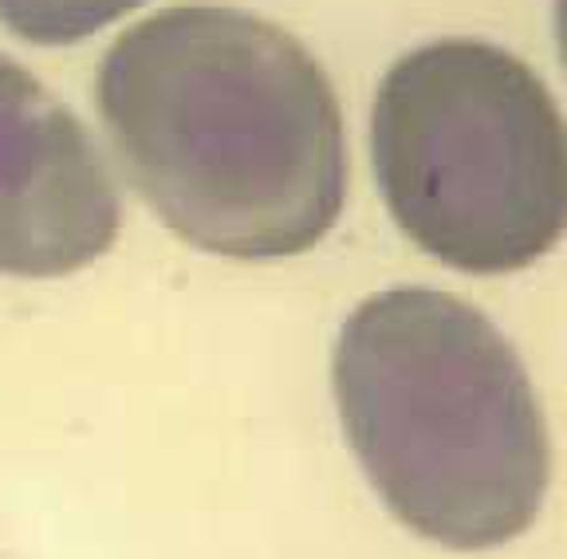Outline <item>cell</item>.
Here are the masks:
<instances>
[{
	"label": "cell",
	"instance_id": "obj_3",
	"mask_svg": "<svg viewBox=\"0 0 567 559\" xmlns=\"http://www.w3.org/2000/svg\"><path fill=\"white\" fill-rule=\"evenodd\" d=\"M371 166L394 225L457 272H520L567 232V123L488 40H434L382 75Z\"/></svg>",
	"mask_w": 567,
	"mask_h": 559
},
{
	"label": "cell",
	"instance_id": "obj_5",
	"mask_svg": "<svg viewBox=\"0 0 567 559\" xmlns=\"http://www.w3.org/2000/svg\"><path fill=\"white\" fill-rule=\"evenodd\" d=\"M142 0H0V24L35 48H63L95 37Z\"/></svg>",
	"mask_w": 567,
	"mask_h": 559
},
{
	"label": "cell",
	"instance_id": "obj_6",
	"mask_svg": "<svg viewBox=\"0 0 567 559\" xmlns=\"http://www.w3.org/2000/svg\"><path fill=\"white\" fill-rule=\"evenodd\" d=\"M556 40H559V55H564V68H567V0H556Z\"/></svg>",
	"mask_w": 567,
	"mask_h": 559
},
{
	"label": "cell",
	"instance_id": "obj_1",
	"mask_svg": "<svg viewBox=\"0 0 567 559\" xmlns=\"http://www.w3.org/2000/svg\"><path fill=\"white\" fill-rule=\"evenodd\" d=\"M99 115L126 182L202 252L316 249L347 201V134L319 60L280 24L174 4L106 48Z\"/></svg>",
	"mask_w": 567,
	"mask_h": 559
},
{
	"label": "cell",
	"instance_id": "obj_4",
	"mask_svg": "<svg viewBox=\"0 0 567 559\" xmlns=\"http://www.w3.org/2000/svg\"><path fill=\"white\" fill-rule=\"evenodd\" d=\"M123 205L87 126L17 60L0 55V272L52 280L118 237Z\"/></svg>",
	"mask_w": 567,
	"mask_h": 559
},
{
	"label": "cell",
	"instance_id": "obj_2",
	"mask_svg": "<svg viewBox=\"0 0 567 559\" xmlns=\"http://www.w3.org/2000/svg\"><path fill=\"white\" fill-rule=\"evenodd\" d=\"M343 434L414 536L488 551L528 532L551 437L520 355L473 303L390 288L347 315L331 355Z\"/></svg>",
	"mask_w": 567,
	"mask_h": 559
}]
</instances>
